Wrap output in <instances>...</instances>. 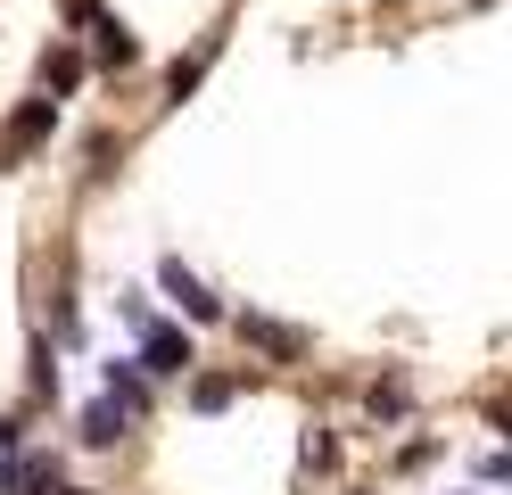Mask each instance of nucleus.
<instances>
[{
    "instance_id": "1",
    "label": "nucleus",
    "mask_w": 512,
    "mask_h": 495,
    "mask_svg": "<svg viewBox=\"0 0 512 495\" xmlns=\"http://www.w3.org/2000/svg\"><path fill=\"white\" fill-rule=\"evenodd\" d=\"M116 306H124V322H133V330H141V355H133V363H141V372H157V380H182V372H190V363H199V355H190V339H182V330H174V322H157V314L141 306V297H116Z\"/></svg>"
},
{
    "instance_id": "2",
    "label": "nucleus",
    "mask_w": 512,
    "mask_h": 495,
    "mask_svg": "<svg viewBox=\"0 0 512 495\" xmlns=\"http://www.w3.org/2000/svg\"><path fill=\"white\" fill-rule=\"evenodd\" d=\"M75 25L91 33V58H100V66H116V75H124V66H141V42L124 33V17L100 9V0H75Z\"/></svg>"
},
{
    "instance_id": "3",
    "label": "nucleus",
    "mask_w": 512,
    "mask_h": 495,
    "mask_svg": "<svg viewBox=\"0 0 512 495\" xmlns=\"http://www.w3.org/2000/svg\"><path fill=\"white\" fill-rule=\"evenodd\" d=\"M50 132H58V99H25V108L0 124V165H17L25 149H42Z\"/></svg>"
},
{
    "instance_id": "4",
    "label": "nucleus",
    "mask_w": 512,
    "mask_h": 495,
    "mask_svg": "<svg viewBox=\"0 0 512 495\" xmlns=\"http://www.w3.org/2000/svg\"><path fill=\"white\" fill-rule=\"evenodd\" d=\"M232 330H240V339H248L256 355H273V363H298V355L314 347V339H306V330H298V322H273V314H240Z\"/></svg>"
},
{
    "instance_id": "5",
    "label": "nucleus",
    "mask_w": 512,
    "mask_h": 495,
    "mask_svg": "<svg viewBox=\"0 0 512 495\" xmlns=\"http://www.w3.org/2000/svg\"><path fill=\"white\" fill-rule=\"evenodd\" d=\"M157 289H166V297H174V306H182L190 322H223V306H215V297H207V281L190 273L182 256H166V264H157Z\"/></svg>"
},
{
    "instance_id": "6",
    "label": "nucleus",
    "mask_w": 512,
    "mask_h": 495,
    "mask_svg": "<svg viewBox=\"0 0 512 495\" xmlns=\"http://www.w3.org/2000/svg\"><path fill=\"white\" fill-rule=\"evenodd\" d=\"M67 479H58L50 454H9V495H58Z\"/></svg>"
},
{
    "instance_id": "7",
    "label": "nucleus",
    "mask_w": 512,
    "mask_h": 495,
    "mask_svg": "<svg viewBox=\"0 0 512 495\" xmlns=\"http://www.w3.org/2000/svg\"><path fill=\"white\" fill-rule=\"evenodd\" d=\"M100 380H108V396H116V405H124V413H141V405H149V372H141V363H133V355H116V363H108V372H100Z\"/></svg>"
},
{
    "instance_id": "8",
    "label": "nucleus",
    "mask_w": 512,
    "mask_h": 495,
    "mask_svg": "<svg viewBox=\"0 0 512 495\" xmlns=\"http://www.w3.org/2000/svg\"><path fill=\"white\" fill-rule=\"evenodd\" d=\"M75 83H83V50H67V42L42 50V99H67Z\"/></svg>"
},
{
    "instance_id": "9",
    "label": "nucleus",
    "mask_w": 512,
    "mask_h": 495,
    "mask_svg": "<svg viewBox=\"0 0 512 495\" xmlns=\"http://www.w3.org/2000/svg\"><path fill=\"white\" fill-rule=\"evenodd\" d=\"M124 421H133V413H124L116 396H100V405L83 413V446H116V438H124Z\"/></svg>"
},
{
    "instance_id": "10",
    "label": "nucleus",
    "mask_w": 512,
    "mask_h": 495,
    "mask_svg": "<svg viewBox=\"0 0 512 495\" xmlns=\"http://www.w3.org/2000/svg\"><path fill=\"white\" fill-rule=\"evenodd\" d=\"M207 58H215V33H207V42L190 50V58H174V66H166V99H190V91H199V75H207Z\"/></svg>"
},
{
    "instance_id": "11",
    "label": "nucleus",
    "mask_w": 512,
    "mask_h": 495,
    "mask_svg": "<svg viewBox=\"0 0 512 495\" xmlns=\"http://www.w3.org/2000/svg\"><path fill=\"white\" fill-rule=\"evenodd\" d=\"M232 396H240V380H232V372H199V380H190V413H223Z\"/></svg>"
},
{
    "instance_id": "12",
    "label": "nucleus",
    "mask_w": 512,
    "mask_h": 495,
    "mask_svg": "<svg viewBox=\"0 0 512 495\" xmlns=\"http://www.w3.org/2000/svg\"><path fill=\"white\" fill-rule=\"evenodd\" d=\"M372 413L397 421V413H405V380H380V388H372Z\"/></svg>"
},
{
    "instance_id": "13",
    "label": "nucleus",
    "mask_w": 512,
    "mask_h": 495,
    "mask_svg": "<svg viewBox=\"0 0 512 495\" xmlns=\"http://www.w3.org/2000/svg\"><path fill=\"white\" fill-rule=\"evenodd\" d=\"M34 388H42V396L58 388V363H50V339H34Z\"/></svg>"
},
{
    "instance_id": "14",
    "label": "nucleus",
    "mask_w": 512,
    "mask_h": 495,
    "mask_svg": "<svg viewBox=\"0 0 512 495\" xmlns=\"http://www.w3.org/2000/svg\"><path fill=\"white\" fill-rule=\"evenodd\" d=\"M0 495H9V454H0Z\"/></svg>"
},
{
    "instance_id": "15",
    "label": "nucleus",
    "mask_w": 512,
    "mask_h": 495,
    "mask_svg": "<svg viewBox=\"0 0 512 495\" xmlns=\"http://www.w3.org/2000/svg\"><path fill=\"white\" fill-rule=\"evenodd\" d=\"M58 495H83V487H58Z\"/></svg>"
}]
</instances>
